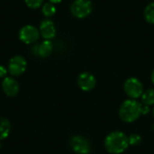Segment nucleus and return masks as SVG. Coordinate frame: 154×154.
I'll list each match as a JSON object with an SVG mask.
<instances>
[{"mask_svg":"<svg viewBox=\"0 0 154 154\" xmlns=\"http://www.w3.org/2000/svg\"><path fill=\"white\" fill-rule=\"evenodd\" d=\"M104 145L109 153H123L129 147L128 136L124 132L114 131L106 135Z\"/></svg>","mask_w":154,"mask_h":154,"instance_id":"1","label":"nucleus"},{"mask_svg":"<svg viewBox=\"0 0 154 154\" xmlns=\"http://www.w3.org/2000/svg\"><path fill=\"white\" fill-rule=\"evenodd\" d=\"M142 104L135 99H126L125 100L119 108V116L122 121L125 123H133L136 121L141 114Z\"/></svg>","mask_w":154,"mask_h":154,"instance_id":"2","label":"nucleus"},{"mask_svg":"<svg viewBox=\"0 0 154 154\" xmlns=\"http://www.w3.org/2000/svg\"><path fill=\"white\" fill-rule=\"evenodd\" d=\"M124 90L131 99H135V100L141 97L143 93L144 92L143 83L138 79L134 77L129 78L125 81Z\"/></svg>","mask_w":154,"mask_h":154,"instance_id":"3","label":"nucleus"},{"mask_svg":"<svg viewBox=\"0 0 154 154\" xmlns=\"http://www.w3.org/2000/svg\"><path fill=\"white\" fill-rule=\"evenodd\" d=\"M93 11V4L90 0H75L71 6L70 12L77 18H85Z\"/></svg>","mask_w":154,"mask_h":154,"instance_id":"4","label":"nucleus"},{"mask_svg":"<svg viewBox=\"0 0 154 154\" xmlns=\"http://www.w3.org/2000/svg\"><path fill=\"white\" fill-rule=\"evenodd\" d=\"M70 147L78 154H88L91 151V143L88 138L82 135H74L70 139Z\"/></svg>","mask_w":154,"mask_h":154,"instance_id":"5","label":"nucleus"},{"mask_svg":"<svg viewBox=\"0 0 154 154\" xmlns=\"http://www.w3.org/2000/svg\"><path fill=\"white\" fill-rule=\"evenodd\" d=\"M40 35L41 34L39 29H37L35 26L32 24L24 25L19 31V39L26 44L36 42Z\"/></svg>","mask_w":154,"mask_h":154,"instance_id":"6","label":"nucleus"},{"mask_svg":"<svg viewBox=\"0 0 154 154\" xmlns=\"http://www.w3.org/2000/svg\"><path fill=\"white\" fill-rule=\"evenodd\" d=\"M26 67H27L26 60L23 56L16 55L11 58V60H9L7 69L12 76L18 77L24 73V71L26 70Z\"/></svg>","mask_w":154,"mask_h":154,"instance_id":"7","label":"nucleus"},{"mask_svg":"<svg viewBox=\"0 0 154 154\" xmlns=\"http://www.w3.org/2000/svg\"><path fill=\"white\" fill-rule=\"evenodd\" d=\"M78 86L83 91L88 92L95 88L97 85V79L95 76L89 72H82L78 77Z\"/></svg>","mask_w":154,"mask_h":154,"instance_id":"8","label":"nucleus"},{"mask_svg":"<svg viewBox=\"0 0 154 154\" xmlns=\"http://www.w3.org/2000/svg\"><path fill=\"white\" fill-rule=\"evenodd\" d=\"M2 89L7 97H14L18 95L20 86L15 79L13 77H6L2 82Z\"/></svg>","mask_w":154,"mask_h":154,"instance_id":"9","label":"nucleus"},{"mask_svg":"<svg viewBox=\"0 0 154 154\" xmlns=\"http://www.w3.org/2000/svg\"><path fill=\"white\" fill-rule=\"evenodd\" d=\"M40 34L45 40H51L56 35V27L54 23L50 19L42 20L39 27Z\"/></svg>","mask_w":154,"mask_h":154,"instance_id":"10","label":"nucleus"},{"mask_svg":"<svg viewBox=\"0 0 154 154\" xmlns=\"http://www.w3.org/2000/svg\"><path fill=\"white\" fill-rule=\"evenodd\" d=\"M53 51V44L50 40H45L39 45H37V54L41 58L49 57Z\"/></svg>","mask_w":154,"mask_h":154,"instance_id":"11","label":"nucleus"},{"mask_svg":"<svg viewBox=\"0 0 154 154\" xmlns=\"http://www.w3.org/2000/svg\"><path fill=\"white\" fill-rule=\"evenodd\" d=\"M11 131V124L5 117H0V141L5 139Z\"/></svg>","mask_w":154,"mask_h":154,"instance_id":"12","label":"nucleus"},{"mask_svg":"<svg viewBox=\"0 0 154 154\" xmlns=\"http://www.w3.org/2000/svg\"><path fill=\"white\" fill-rule=\"evenodd\" d=\"M143 104L146 106H152L154 105V88H149L144 91L141 97Z\"/></svg>","mask_w":154,"mask_h":154,"instance_id":"13","label":"nucleus"},{"mask_svg":"<svg viewBox=\"0 0 154 154\" xmlns=\"http://www.w3.org/2000/svg\"><path fill=\"white\" fill-rule=\"evenodd\" d=\"M144 18L145 20L150 23L154 24V2L150 3L144 9Z\"/></svg>","mask_w":154,"mask_h":154,"instance_id":"14","label":"nucleus"},{"mask_svg":"<svg viewBox=\"0 0 154 154\" xmlns=\"http://www.w3.org/2000/svg\"><path fill=\"white\" fill-rule=\"evenodd\" d=\"M42 12L44 16L46 17H51L55 14L56 13V7L54 5V4L52 3H45L42 7Z\"/></svg>","mask_w":154,"mask_h":154,"instance_id":"15","label":"nucleus"},{"mask_svg":"<svg viewBox=\"0 0 154 154\" xmlns=\"http://www.w3.org/2000/svg\"><path fill=\"white\" fill-rule=\"evenodd\" d=\"M129 145L131 146H137L142 143V136L138 134H132L128 136Z\"/></svg>","mask_w":154,"mask_h":154,"instance_id":"16","label":"nucleus"},{"mask_svg":"<svg viewBox=\"0 0 154 154\" xmlns=\"http://www.w3.org/2000/svg\"><path fill=\"white\" fill-rule=\"evenodd\" d=\"M26 5L32 9H36L39 8L40 6H42L43 0H24Z\"/></svg>","mask_w":154,"mask_h":154,"instance_id":"17","label":"nucleus"},{"mask_svg":"<svg viewBox=\"0 0 154 154\" xmlns=\"http://www.w3.org/2000/svg\"><path fill=\"white\" fill-rule=\"evenodd\" d=\"M7 72H8V69L3 66V65H0V78H6V75H7Z\"/></svg>","mask_w":154,"mask_h":154,"instance_id":"18","label":"nucleus"},{"mask_svg":"<svg viewBox=\"0 0 154 154\" xmlns=\"http://www.w3.org/2000/svg\"><path fill=\"white\" fill-rule=\"evenodd\" d=\"M149 112H150L149 106H146L144 104H142V106H141V114L142 115H147V114H149Z\"/></svg>","mask_w":154,"mask_h":154,"instance_id":"19","label":"nucleus"},{"mask_svg":"<svg viewBox=\"0 0 154 154\" xmlns=\"http://www.w3.org/2000/svg\"><path fill=\"white\" fill-rule=\"evenodd\" d=\"M62 0H50V2L51 3H52V4H59V3H60Z\"/></svg>","mask_w":154,"mask_h":154,"instance_id":"20","label":"nucleus"},{"mask_svg":"<svg viewBox=\"0 0 154 154\" xmlns=\"http://www.w3.org/2000/svg\"><path fill=\"white\" fill-rule=\"evenodd\" d=\"M151 79H152V84H153V85H154V69H153V70H152V72Z\"/></svg>","mask_w":154,"mask_h":154,"instance_id":"21","label":"nucleus"},{"mask_svg":"<svg viewBox=\"0 0 154 154\" xmlns=\"http://www.w3.org/2000/svg\"><path fill=\"white\" fill-rule=\"evenodd\" d=\"M152 130L154 131V125H152Z\"/></svg>","mask_w":154,"mask_h":154,"instance_id":"22","label":"nucleus"},{"mask_svg":"<svg viewBox=\"0 0 154 154\" xmlns=\"http://www.w3.org/2000/svg\"><path fill=\"white\" fill-rule=\"evenodd\" d=\"M152 112H153V116H154V107H153V110H152Z\"/></svg>","mask_w":154,"mask_h":154,"instance_id":"23","label":"nucleus"}]
</instances>
